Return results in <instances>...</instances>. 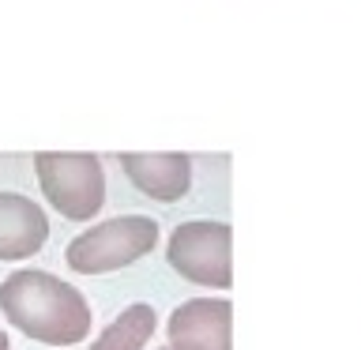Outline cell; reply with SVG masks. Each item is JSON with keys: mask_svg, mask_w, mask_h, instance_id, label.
I'll list each match as a JSON object with an SVG mask.
<instances>
[{"mask_svg": "<svg viewBox=\"0 0 361 350\" xmlns=\"http://www.w3.org/2000/svg\"><path fill=\"white\" fill-rule=\"evenodd\" d=\"M0 313L11 327L45 346L83 343L94 324V309L72 282L42 267H23L0 282Z\"/></svg>", "mask_w": 361, "mask_h": 350, "instance_id": "1", "label": "cell"}, {"mask_svg": "<svg viewBox=\"0 0 361 350\" xmlns=\"http://www.w3.org/2000/svg\"><path fill=\"white\" fill-rule=\"evenodd\" d=\"M158 245V222L147 215H121V219H106L90 226L87 234L72 237L64 248L68 267L79 275H106V271H121L143 260Z\"/></svg>", "mask_w": 361, "mask_h": 350, "instance_id": "2", "label": "cell"}, {"mask_svg": "<svg viewBox=\"0 0 361 350\" xmlns=\"http://www.w3.org/2000/svg\"><path fill=\"white\" fill-rule=\"evenodd\" d=\"M34 174L64 219L87 222L94 219L106 203V174H102L98 155L87 151H38L34 155Z\"/></svg>", "mask_w": 361, "mask_h": 350, "instance_id": "3", "label": "cell"}, {"mask_svg": "<svg viewBox=\"0 0 361 350\" xmlns=\"http://www.w3.org/2000/svg\"><path fill=\"white\" fill-rule=\"evenodd\" d=\"M166 260L185 282L211 290L233 286V230L230 222L192 219L169 234Z\"/></svg>", "mask_w": 361, "mask_h": 350, "instance_id": "4", "label": "cell"}, {"mask_svg": "<svg viewBox=\"0 0 361 350\" xmlns=\"http://www.w3.org/2000/svg\"><path fill=\"white\" fill-rule=\"evenodd\" d=\"M166 346L173 350H233V305L226 298H188L169 313Z\"/></svg>", "mask_w": 361, "mask_h": 350, "instance_id": "5", "label": "cell"}, {"mask_svg": "<svg viewBox=\"0 0 361 350\" xmlns=\"http://www.w3.org/2000/svg\"><path fill=\"white\" fill-rule=\"evenodd\" d=\"M121 169L143 196L158 203H177L192 188V158L180 151H154V155L128 151L121 155Z\"/></svg>", "mask_w": 361, "mask_h": 350, "instance_id": "6", "label": "cell"}, {"mask_svg": "<svg viewBox=\"0 0 361 350\" xmlns=\"http://www.w3.org/2000/svg\"><path fill=\"white\" fill-rule=\"evenodd\" d=\"M49 219L30 196L0 192V260H27L45 245Z\"/></svg>", "mask_w": 361, "mask_h": 350, "instance_id": "7", "label": "cell"}, {"mask_svg": "<svg viewBox=\"0 0 361 350\" xmlns=\"http://www.w3.org/2000/svg\"><path fill=\"white\" fill-rule=\"evenodd\" d=\"M154 324H158L154 305L132 301L128 309H121V316H117V320H113L87 350H143L147 339L154 335Z\"/></svg>", "mask_w": 361, "mask_h": 350, "instance_id": "8", "label": "cell"}, {"mask_svg": "<svg viewBox=\"0 0 361 350\" xmlns=\"http://www.w3.org/2000/svg\"><path fill=\"white\" fill-rule=\"evenodd\" d=\"M0 350H11V343H8V335L0 332Z\"/></svg>", "mask_w": 361, "mask_h": 350, "instance_id": "9", "label": "cell"}, {"mask_svg": "<svg viewBox=\"0 0 361 350\" xmlns=\"http://www.w3.org/2000/svg\"><path fill=\"white\" fill-rule=\"evenodd\" d=\"M158 350H173V346H158Z\"/></svg>", "mask_w": 361, "mask_h": 350, "instance_id": "10", "label": "cell"}]
</instances>
